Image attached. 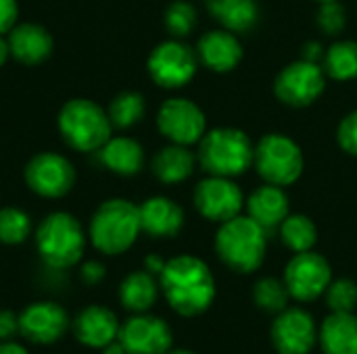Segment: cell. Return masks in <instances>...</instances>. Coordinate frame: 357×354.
<instances>
[{"mask_svg": "<svg viewBox=\"0 0 357 354\" xmlns=\"http://www.w3.org/2000/svg\"><path fill=\"white\" fill-rule=\"evenodd\" d=\"M167 305L182 317L203 315L215 300V277L205 261L180 255L165 263L159 275Z\"/></svg>", "mask_w": 357, "mask_h": 354, "instance_id": "6da1fadb", "label": "cell"}, {"mask_svg": "<svg viewBox=\"0 0 357 354\" xmlns=\"http://www.w3.org/2000/svg\"><path fill=\"white\" fill-rule=\"evenodd\" d=\"M268 232L249 215L220 223L215 234V255L234 273H253L264 265L268 252Z\"/></svg>", "mask_w": 357, "mask_h": 354, "instance_id": "7a4b0ae2", "label": "cell"}, {"mask_svg": "<svg viewBox=\"0 0 357 354\" xmlns=\"http://www.w3.org/2000/svg\"><path fill=\"white\" fill-rule=\"evenodd\" d=\"M255 144L238 127H215L199 140L197 163L207 175L238 177L253 167Z\"/></svg>", "mask_w": 357, "mask_h": 354, "instance_id": "3957f363", "label": "cell"}, {"mask_svg": "<svg viewBox=\"0 0 357 354\" xmlns=\"http://www.w3.org/2000/svg\"><path fill=\"white\" fill-rule=\"evenodd\" d=\"M140 232V209L126 198L102 202L90 221V240L94 248L109 257L130 250Z\"/></svg>", "mask_w": 357, "mask_h": 354, "instance_id": "277c9868", "label": "cell"}, {"mask_svg": "<svg viewBox=\"0 0 357 354\" xmlns=\"http://www.w3.org/2000/svg\"><path fill=\"white\" fill-rule=\"evenodd\" d=\"M40 259L52 269H67L82 261L86 236L79 221L69 213H50L36 232Z\"/></svg>", "mask_w": 357, "mask_h": 354, "instance_id": "5b68a950", "label": "cell"}, {"mask_svg": "<svg viewBox=\"0 0 357 354\" xmlns=\"http://www.w3.org/2000/svg\"><path fill=\"white\" fill-rule=\"evenodd\" d=\"M59 131L71 148L94 152L111 138L113 125L107 111L96 102L88 98H73L65 102L59 113Z\"/></svg>", "mask_w": 357, "mask_h": 354, "instance_id": "8992f818", "label": "cell"}, {"mask_svg": "<svg viewBox=\"0 0 357 354\" xmlns=\"http://www.w3.org/2000/svg\"><path fill=\"white\" fill-rule=\"evenodd\" d=\"M253 167L264 179L272 186H293L303 175L305 159L301 146L284 134H266L255 144Z\"/></svg>", "mask_w": 357, "mask_h": 354, "instance_id": "52a82bcc", "label": "cell"}, {"mask_svg": "<svg viewBox=\"0 0 357 354\" xmlns=\"http://www.w3.org/2000/svg\"><path fill=\"white\" fill-rule=\"evenodd\" d=\"M326 90V73L320 63L299 58L284 65L274 79L276 98L291 108L312 106Z\"/></svg>", "mask_w": 357, "mask_h": 354, "instance_id": "ba28073f", "label": "cell"}, {"mask_svg": "<svg viewBox=\"0 0 357 354\" xmlns=\"http://www.w3.org/2000/svg\"><path fill=\"white\" fill-rule=\"evenodd\" d=\"M146 67L151 79L157 86L165 90H178L190 83L197 75L199 56L195 48H190L182 40L172 38L153 48Z\"/></svg>", "mask_w": 357, "mask_h": 354, "instance_id": "9c48e42d", "label": "cell"}, {"mask_svg": "<svg viewBox=\"0 0 357 354\" xmlns=\"http://www.w3.org/2000/svg\"><path fill=\"white\" fill-rule=\"evenodd\" d=\"M291 298L299 303H314L320 296H324L326 288L333 282V267L331 263L314 252H295V257L287 263L284 275H282Z\"/></svg>", "mask_w": 357, "mask_h": 354, "instance_id": "30bf717a", "label": "cell"}, {"mask_svg": "<svg viewBox=\"0 0 357 354\" xmlns=\"http://www.w3.org/2000/svg\"><path fill=\"white\" fill-rule=\"evenodd\" d=\"M192 202L201 217L213 223H224L241 215L245 207V194L232 177L209 175L197 184Z\"/></svg>", "mask_w": 357, "mask_h": 354, "instance_id": "8fae6325", "label": "cell"}, {"mask_svg": "<svg viewBox=\"0 0 357 354\" xmlns=\"http://www.w3.org/2000/svg\"><path fill=\"white\" fill-rule=\"evenodd\" d=\"M157 127L172 144L192 146L205 136L207 119L197 102L188 98H169L157 113Z\"/></svg>", "mask_w": 357, "mask_h": 354, "instance_id": "7c38bea8", "label": "cell"}, {"mask_svg": "<svg viewBox=\"0 0 357 354\" xmlns=\"http://www.w3.org/2000/svg\"><path fill=\"white\" fill-rule=\"evenodd\" d=\"M318 330L307 311L289 307L274 315L270 340L278 354H310L318 344Z\"/></svg>", "mask_w": 357, "mask_h": 354, "instance_id": "4fadbf2b", "label": "cell"}, {"mask_svg": "<svg viewBox=\"0 0 357 354\" xmlns=\"http://www.w3.org/2000/svg\"><path fill=\"white\" fill-rule=\"evenodd\" d=\"M25 182L29 190L44 198H61L71 192L75 184V169L56 152H40L27 163Z\"/></svg>", "mask_w": 357, "mask_h": 354, "instance_id": "5bb4252c", "label": "cell"}, {"mask_svg": "<svg viewBox=\"0 0 357 354\" xmlns=\"http://www.w3.org/2000/svg\"><path fill=\"white\" fill-rule=\"evenodd\" d=\"M117 340L128 354H165L172 351L174 334L161 317L136 313L119 328Z\"/></svg>", "mask_w": 357, "mask_h": 354, "instance_id": "9a60e30c", "label": "cell"}, {"mask_svg": "<svg viewBox=\"0 0 357 354\" xmlns=\"http://www.w3.org/2000/svg\"><path fill=\"white\" fill-rule=\"evenodd\" d=\"M69 330V317L59 303L38 300L27 305L19 315V334L38 344L48 346L59 342Z\"/></svg>", "mask_w": 357, "mask_h": 354, "instance_id": "2e32d148", "label": "cell"}, {"mask_svg": "<svg viewBox=\"0 0 357 354\" xmlns=\"http://www.w3.org/2000/svg\"><path fill=\"white\" fill-rule=\"evenodd\" d=\"M119 328L121 325L117 315L109 307H100V305L86 307L82 313H77L71 325L77 342L94 351H102L107 344L115 342L119 336Z\"/></svg>", "mask_w": 357, "mask_h": 354, "instance_id": "e0dca14e", "label": "cell"}, {"mask_svg": "<svg viewBox=\"0 0 357 354\" xmlns=\"http://www.w3.org/2000/svg\"><path fill=\"white\" fill-rule=\"evenodd\" d=\"M199 63L213 73H230L243 61V44L228 29H213L201 35L197 44Z\"/></svg>", "mask_w": 357, "mask_h": 354, "instance_id": "ac0fdd59", "label": "cell"}, {"mask_svg": "<svg viewBox=\"0 0 357 354\" xmlns=\"http://www.w3.org/2000/svg\"><path fill=\"white\" fill-rule=\"evenodd\" d=\"M245 207L247 215L255 223H259L268 234L276 232L282 225V221L291 215V202L284 188L272 184H264L257 190H253L245 200Z\"/></svg>", "mask_w": 357, "mask_h": 354, "instance_id": "d6986e66", "label": "cell"}, {"mask_svg": "<svg viewBox=\"0 0 357 354\" xmlns=\"http://www.w3.org/2000/svg\"><path fill=\"white\" fill-rule=\"evenodd\" d=\"M138 209H140V227L151 238H174L184 227L182 207L167 196L146 198Z\"/></svg>", "mask_w": 357, "mask_h": 354, "instance_id": "ffe728a7", "label": "cell"}, {"mask_svg": "<svg viewBox=\"0 0 357 354\" xmlns=\"http://www.w3.org/2000/svg\"><path fill=\"white\" fill-rule=\"evenodd\" d=\"M10 54L23 65H38L52 52V35L36 23H21L8 31Z\"/></svg>", "mask_w": 357, "mask_h": 354, "instance_id": "44dd1931", "label": "cell"}, {"mask_svg": "<svg viewBox=\"0 0 357 354\" xmlns=\"http://www.w3.org/2000/svg\"><path fill=\"white\" fill-rule=\"evenodd\" d=\"M318 344L324 354H357L356 315L331 313L318 330Z\"/></svg>", "mask_w": 357, "mask_h": 354, "instance_id": "7402d4cb", "label": "cell"}, {"mask_svg": "<svg viewBox=\"0 0 357 354\" xmlns=\"http://www.w3.org/2000/svg\"><path fill=\"white\" fill-rule=\"evenodd\" d=\"M213 19L232 33H249L259 25L261 8L257 0H207Z\"/></svg>", "mask_w": 357, "mask_h": 354, "instance_id": "603a6c76", "label": "cell"}, {"mask_svg": "<svg viewBox=\"0 0 357 354\" xmlns=\"http://www.w3.org/2000/svg\"><path fill=\"white\" fill-rule=\"evenodd\" d=\"M197 165H199L197 152H192L188 146H182V144H169L161 148L151 161V169L155 177L163 184L186 182L192 175Z\"/></svg>", "mask_w": 357, "mask_h": 354, "instance_id": "cb8c5ba5", "label": "cell"}, {"mask_svg": "<svg viewBox=\"0 0 357 354\" xmlns=\"http://www.w3.org/2000/svg\"><path fill=\"white\" fill-rule=\"evenodd\" d=\"M100 163L117 175H136L144 167V148L132 138H109L98 150Z\"/></svg>", "mask_w": 357, "mask_h": 354, "instance_id": "d4e9b609", "label": "cell"}, {"mask_svg": "<svg viewBox=\"0 0 357 354\" xmlns=\"http://www.w3.org/2000/svg\"><path fill=\"white\" fill-rule=\"evenodd\" d=\"M159 290L161 286L157 284L153 273H149L146 269L134 271L119 286V303L132 315L149 313L159 298Z\"/></svg>", "mask_w": 357, "mask_h": 354, "instance_id": "484cf974", "label": "cell"}, {"mask_svg": "<svg viewBox=\"0 0 357 354\" xmlns=\"http://www.w3.org/2000/svg\"><path fill=\"white\" fill-rule=\"evenodd\" d=\"M322 69L337 81H351L357 77V42L337 40L331 44L322 58Z\"/></svg>", "mask_w": 357, "mask_h": 354, "instance_id": "4316f807", "label": "cell"}, {"mask_svg": "<svg viewBox=\"0 0 357 354\" xmlns=\"http://www.w3.org/2000/svg\"><path fill=\"white\" fill-rule=\"evenodd\" d=\"M278 234H280L282 244L293 252L314 250V246L318 242L316 223L307 215H301V213H291L278 227Z\"/></svg>", "mask_w": 357, "mask_h": 354, "instance_id": "83f0119b", "label": "cell"}, {"mask_svg": "<svg viewBox=\"0 0 357 354\" xmlns=\"http://www.w3.org/2000/svg\"><path fill=\"white\" fill-rule=\"evenodd\" d=\"M144 113H146V102H144L142 94H138V92H121V94H117L111 100L109 108H107L111 125L117 127V129L134 127L136 123L142 121Z\"/></svg>", "mask_w": 357, "mask_h": 354, "instance_id": "f1b7e54d", "label": "cell"}, {"mask_svg": "<svg viewBox=\"0 0 357 354\" xmlns=\"http://www.w3.org/2000/svg\"><path fill=\"white\" fill-rule=\"evenodd\" d=\"M291 292L284 284V280L278 277H261L253 286V303L268 315H278L284 309H289Z\"/></svg>", "mask_w": 357, "mask_h": 354, "instance_id": "f546056e", "label": "cell"}, {"mask_svg": "<svg viewBox=\"0 0 357 354\" xmlns=\"http://www.w3.org/2000/svg\"><path fill=\"white\" fill-rule=\"evenodd\" d=\"M163 23H165V29L172 38L176 40H182L186 35H190L199 23V15H197V8L192 2L188 0H174L167 8H165V15H163Z\"/></svg>", "mask_w": 357, "mask_h": 354, "instance_id": "4dcf8cb0", "label": "cell"}, {"mask_svg": "<svg viewBox=\"0 0 357 354\" xmlns=\"http://www.w3.org/2000/svg\"><path fill=\"white\" fill-rule=\"evenodd\" d=\"M31 234V219L17 207L0 209V242L8 246L23 244Z\"/></svg>", "mask_w": 357, "mask_h": 354, "instance_id": "1f68e13d", "label": "cell"}, {"mask_svg": "<svg viewBox=\"0 0 357 354\" xmlns=\"http://www.w3.org/2000/svg\"><path fill=\"white\" fill-rule=\"evenodd\" d=\"M324 296L331 313H354L357 309V284L349 277L333 280Z\"/></svg>", "mask_w": 357, "mask_h": 354, "instance_id": "d6a6232c", "label": "cell"}, {"mask_svg": "<svg viewBox=\"0 0 357 354\" xmlns=\"http://www.w3.org/2000/svg\"><path fill=\"white\" fill-rule=\"evenodd\" d=\"M316 23H318V29L322 33L339 35L347 27V8L339 0L322 2L318 8V15H316Z\"/></svg>", "mask_w": 357, "mask_h": 354, "instance_id": "836d02e7", "label": "cell"}, {"mask_svg": "<svg viewBox=\"0 0 357 354\" xmlns=\"http://www.w3.org/2000/svg\"><path fill=\"white\" fill-rule=\"evenodd\" d=\"M337 142L347 154L357 156V111H351L341 119L337 127Z\"/></svg>", "mask_w": 357, "mask_h": 354, "instance_id": "e575fe53", "label": "cell"}, {"mask_svg": "<svg viewBox=\"0 0 357 354\" xmlns=\"http://www.w3.org/2000/svg\"><path fill=\"white\" fill-rule=\"evenodd\" d=\"M17 13H19L17 0H0V35L8 33L15 27Z\"/></svg>", "mask_w": 357, "mask_h": 354, "instance_id": "d590c367", "label": "cell"}, {"mask_svg": "<svg viewBox=\"0 0 357 354\" xmlns=\"http://www.w3.org/2000/svg\"><path fill=\"white\" fill-rule=\"evenodd\" d=\"M15 334H19V315L8 309H0V342L10 340Z\"/></svg>", "mask_w": 357, "mask_h": 354, "instance_id": "8d00e7d4", "label": "cell"}, {"mask_svg": "<svg viewBox=\"0 0 357 354\" xmlns=\"http://www.w3.org/2000/svg\"><path fill=\"white\" fill-rule=\"evenodd\" d=\"M82 280L88 284V286H96V284H100L102 280H105V275H107V269H105V265L102 263H98V261H88V263H84L82 265Z\"/></svg>", "mask_w": 357, "mask_h": 354, "instance_id": "74e56055", "label": "cell"}, {"mask_svg": "<svg viewBox=\"0 0 357 354\" xmlns=\"http://www.w3.org/2000/svg\"><path fill=\"white\" fill-rule=\"evenodd\" d=\"M324 46L320 44V42H307L305 46H303V56L301 58H305V61H312V63H322V58H324Z\"/></svg>", "mask_w": 357, "mask_h": 354, "instance_id": "f35d334b", "label": "cell"}, {"mask_svg": "<svg viewBox=\"0 0 357 354\" xmlns=\"http://www.w3.org/2000/svg\"><path fill=\"white\" fill-rule=\"evenodd\" d=\"M165 263H167V261H163L161 257H157V255H149V257L144 259V269H146L149 273H153V275H161V271H163Z\"/></svg>", "mask_w": 357, "mask_h": 354, "instance_id": "ab89813d", "label": "cell"}, {"mask_svg": "<svg viewBox=\"0 0 357 354\" xmlns=\"http://www.w3.org/2000/svg\"><path fill=\"white\" fill-rule=\"evenodd\" d=\"M0 354H29L21 344H15L10 340L6 342H0Z\"/></svg>", "mask_w": 357, "mask_h": 354, "instance_id": "60d3db41", "label": "cell"}, {"mask_svg": "<svg viewBox=\"0 0 357 354\" xmlns=\"http://www.w3.org/2000/svg\"><path fill=\"white\" fill-rule=\"evenodd\" d=\"M102 354H128V353H126L123 344H121L119 340H115V342H111V344H107V346L102 348Z\"/></svg>", "mask_w": 357, "mask_h": 354, "instance_id": "b9f144b4", "label": "cell"}, {"mask_svg": "<svg viewBox=\"0 0 357 354\" xmlns=\"http://www.w3.org/2000/svg\"><path fill=\"white\" fill-rule=\"evenodd\" d=\"M8 54H10V48H8V40L0 35V67H2L4 63H6Z\"/></svg>", "mask_w": 357, "mask_h": 354, "instance_id": "7bdbcfd3", "label": "cell"}, {"mask_svg": "<svg viewBox=\"0 0 357 354\" xmlns=\"http://www.w3.org/2000/svg\"><path fill=\"white\" fill-rule=\"evenodd\" d=\"M165 354H195V353H190V351H186V348H172V351H167Z\"/></svg>", "mask_w": 357, "mask_h": 354, "instance_id": "ee69618b", "label": "cell"}, {"mask_svg": "<svg viewBox=\"0 0 357 354\" xmlns=\"http://www.w3.org/2000/svg\"><path fill=\"white\" fill-rule=\"evenodd\" d=\"M316 2H320V4H322V2H333V0H316Z\"/></svg>", "mask_w": 357, "mask_h": 354, "instance_id": "f6af8a7d", "label": "cell"}]
</instances>
